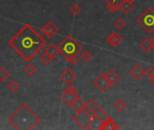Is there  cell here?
<instances>
[{
  "instance_id": "6da1fadb",
  "label": "cell",
  "mask_w": 154,
  "mask_h": 130,
  "mask_svg": "<svg viewBox=\"0 0 154 130\" xmlns=\"http://www.w3.org/2000/svg\"><path fill=\"white\" fill-rule=\"evenodd\" d=\"M46 44V41L30 25H24L9 41V45L26 61H30Z\"/></svg>"
},
{
  "instance_id": "7a4b0ae2",
  "label": "cell",
  "mask_w": 154,
  "mask_h": 130,
  "mask_svg": "<svg viewBox=\"0 0 154 130\" xmlns=\"http://www.w3.org/2000/svg\"><path fill=\"white\" fill-rule=\"evenodd\" d=\"M40 120L41 118L26 103H23L8 117V122L19 130L33 129L39 124Z\"/></svg>"
},
{
  "instance_id": "3957f363",
  "label": "cell",
  "mask_w": 154,
  "mask_h": 130,
  "mask_svg": "<svg viewBox=\"0 0 154 130\" xmlns=\"http://www.w3.org/2000/svg\"><path fill=\"white\" fill-rule=\"evenodd\" d=\"M58 47L61 53L65 58H68L72 55H77L83 51V46L71 35L64 38V40L61 42Z\"/></svg>"
},
{
  "instance_id": "277c9868",
  "label": "cell",
  "mask_w": 154,
  "mask_h": 130,
  "mask_svg": "<svg viewBox=\"0 0 154 130\" xmlns=\"http://www.w3.org/2000/svg\"><path fill=\"white\" fill-rule=\"evenodd\" d=\"M98 117L97 116V113L96 111L94 110V108L87 102V107L80 113H76L73 117H72V119L73 121L76 122V124L78 125L81 128L83 129H86V125L87 123L94 118Z\"/></svg>"
},
{
  "instance_id": "5b68a950",
  "label": "cell",
  "mask_w": 154,
  "mask_h": 130,
  "mask_svg": "<svg viewBox=\"0 0 154 130\" xmlns=\"http://www.w3.org/2000/svg\"><path fill=\"white\" fill-rule=\"evenodd\" d=\"M136 21L146 33L151 34L154 31V10L151 7H148Z\"/></svg>"
},
{
  "instance_id": "8992f818",
  "label": "cell",
  "mask_w": 154,
  "mask_h": 130,
  "mask_svg": "<svg viewBox=\"0 0 154 130\" xmlns=\"http://www.w3.org/2000/svg\"><path fill=\"white\" fill-rule=\"evenodd\" d=\"M94 85L102 92H105L111 86L108 79H107V76H106V73H102L100 74L94 81Z\"/></svg>"
},
{
  "instance_id": "52a82bcc",
  "label": "cell",
  "mask_w": 154,
  "mask_h": 130,
  "mask_svg": "<svg viewBox=\"0 0 154 130\" xmlns=\"http://www.w3.org/2000/svg\"><path fill=\"white\" fill-rule=\"evenodd\" d=\"M43 34L48 38H53L55 34H58L59 28L55 25V24L52 21H49L46 25H45L42 28Z\"/></svg>"
},
{
  "instance_id": "ba28073f",
  "label": "cell",
  "mask_w": 154,
  "mask_h": 130,
  "mask_svg": "<svg viewBox=\"0 0 154 130\" xmlns=\"http://www.w3.org/2000/svg\"><path fill=\"white\" fill-rule=\"evenodd\" d=\"M88 103L94 108V110L96 111V113H97V116H98V117H100L103 122L104 121H106L107 119H109V118H111V117L103 110V109H102V108L94 100V99H91V100H89L88 101Z\"/></svg>"
},
{
  "instance_id": "9c48e42d",
  "label": "cell",
  "mask_w": 154,
  "mask_h": 130,
  "mask_svg": "<svg viewBox=\"0 0 154 130\" xmlns=\"http://www.w3.org/2000/svg\"><path fill=\"white\" fill-rule=\"evenodd\" d=\"M106 41H107L108 44H110L111 46L117 47L122 43V37L117 32H113L110 35L107 36Z\"/></svg>"
},
{
  "instance_id": "30bf717a",
  "label": "cell",
  "mask_w": 154,
  "mask_h": 130,
  "mask_svg": "<svg viewBox=\"0 0 154 130\" xmlns=\"http://www.w3.org/2000/svg\"><path fill=\"white\" fill-rule=\"evenodd\" d=\"M61 80L67 85H70L73 82V81H75L76 79V74L70 69H66L60 76Z\"/></svg>"
},
{
  "instance_id": "8fae6325",
  "label": "cell",
  "mask_w": 154,
  "mask_h": 130,
  "mask_svg": "<svg viewBox=\"0 0 154 130\" xmlns=\"http://www.w3.org/2000/svg\"><path fill=\"white\" fill-rule=\"evenodd\" d=\"M130 74L131 76L136 80V81H140L145 74H146V72L140 66V65H136L134 66L131 71H130Z\"/></svg>"
},
{
  "instance_id": "7c38bea8",
  "label": "cell",
  "mask_w": 154,
  "mask_h": 130,
  "mask_svg": "<svg viewBox=\"0 0 154 130\" xmlns=\"http://www.w3.org/2000/svg\"><path fill=\"white\" fill-rule=\"evenodd\" d=\"M87 107V103H85L79 96L77 97V99L74 100L73 104L72 105V108L76 113H80L82 112L85 108Z\"/></svg>"
},
{
  "instance_id": "4fadbf2b",
  "label": "cell",
  "mask_w": 154,
  "mask_h": 130,
  "mask_svg": "<svg viewBox=\"0 0 154 130\" xmlns=\"http://www.w3.org/2000/svg\"><path fill=\"white\" fill-rule=\"evenodd\" d=\"M119 128L120 126H118V124L112 118H109L103 123L99 130H117Z\"/></svg>"
},
{
  "instance_id": "5bb4252c",
  "label": "cell",
  "mask_w": 154,
  "mask_h": 130,
  "mask_svg": "<svg viewBox=\"0 0 154 130\" xmlns=\"http://www.w3.org/2000/svg\"><path fill=\"white\" fill-rule=\"evenodd\" d=\"M79 95L76 94V95H72L68 92H66L65 90L63 92V94L61 95V99L69 107H72V105L73 104L74 100L77 99V97H78Z\"/></svg>"
},
{
  "instance_id": "9a60e30c",
  "label": "cell",
  "mask_w": 154,
  "mask_h": 130,
  "mask_svg": "<svg viewBox=\"0 0 154 130\" xmlns=\"http://www.w3.org/2000/svg\"><path fill=\"white\" fill-rule=\"evenodd\" d=\"M103 121L100 117H96L91 119L87 123L86 129H89V130H95V129H97V130H99L100 127H101V126L103 125Z\"/></svg>"
},
{
  "instance_id": "2e32d148",
  "label": "cell",
  "mask_w": 154,
  "mask_h": 130,
  "mask_svg": "<svg viewBox=\"0 0 154 130\" xmlns=\"http://www.w3.org/2000/svg\"><path fill=\"white\" fill-rule=\"evenodd\" d=\"M106 76H107V79H108V81H109L111 86H114L115 84H117V83L121 81L120 76H119L113 70L109 71V72L106 73Z\"/></svg>"
},
{
  "instance_id": "e0dca14e",
  "label": "cell",
  "mask_w": 154,
  "mask_h": 130,
  "mask_svg": "<svg viewBox=\"0 0 154 130\" xmlns=\"http://www.w3.org/2000/svg\"><path fill=\"white\" fill-rule=\"evenodd\" d=\"M133 8H134L133 3L129 1V0H122V3L120 4V9L124 14H129Z\"/></svg>"
},
{
  "instance_id": "ac0fdd59",
  "label": "cell",
  "mask_w": 154,
  "mask_h": 130,
  "mask_svg": "<svg viewBox=\"0 0 154 130\" xmlns=\"http://www.w3.org/2000/svg\"><path fill=\"white\" fill-rule=\"evenodd\" d=\"M45 52H46V53H48L53 59H54L59 53H61V52H60V49H59V47L58 46H56L54 43H51L45 50Z\"/></svg>"
},
{
  "instance_id": "d6986e66",
  "label": "cell",
  "mask_w": 154,
  "mask_h": 130,
  "mask_svg": "<svg viewBox=\"0 0 154 130\" xmlns=\"http://www.w3.org/2000/svg\"><path fill=\"white\" fill-rule=\"evenodd\" d=\"M126 108H127V103H126L123 99H118V100L114 103V108H115L116 110H118L119 112H122V111L125 110Z\"/></svg>"
},
{
  "instance_id": "ffe728a7",
  "label": "cell",
  "mask_w": 154,
  "mask_h": 130,
  "mask_svg": "<svg viewBox=\"0 0 154 130\" xmlns=\"http://www.w3.org/2000/svg\"><path fill=\"white\" fill-rule=\"evenodd\" d=\"M140 47L145 52H148L150 49H151V41H149L148 38H145L143 39L140 43Z\"/></svg>"
},
{
  "instance_id": "44dd1931",
  "label": "cell",
  "mask_w": 154,
  "mask_h": 130,
  "mask_svg": "<svg viewBox=\"0 0 154 130\" xmlns=\"http://www.w3.org/2000/svg\"><path fill=\"white\" fill-rule=\"evenodd\" d=\"M24 72H25V73H26L27 76L31 77V76H33V75L36 72V69H35V67L34 66L33 64L29 63V64H27L26 66L24 68Z\"/></svg>"
},
{
  "instance_id": "7402d4cb",
  "label": "cell",
  "mask_w": 154,
  "mask_h": 130,
  "mask_svg": "<svg viewBox=\"0 0 154 130\" xmlns=\"http://www.w3.org/2000/svg\"><path fill=\"white\" fill-rule=\"evenodd\" d=\"M126 25H127V22H126L123 18H122V17H119V18H117V19L114 21V26H115L117 29H119V30L123 29Z\"/></svg>"
},
{
  "instance_id": "603a6c76",
  "label": "cell",
  "mask_w": 154,
  "mask_h": 130,
  "mask_svg": "<svg viewBox=\"0 0 154 130\" xmlns=\"http://www.w3.org/2000/svg\"><path fill=\"white\" fill-rule=\"evenodd\" d=\"M9 76L10 73L6 68H0V81H6L9 78Z\"/></svg>"
},
{
  "instance_id": "cb8c5ba5",
  "label": "cell",
  "mask_w": 154,
  "mask_h": 130,
  "mask_svg": "<svg viewBox=\"0 0 154 130\" xmlns=\"http://www.w3.org/2000/svg\"><path fill=\"white\" fill-rule=\"evenodd\" d=\"M54 59L48 54V53H46L45 52L42 54V56L40 57V61L45 64V65H48L52 61H53Z\"/></svg>"
},
{
  "instance_id": "d4e9b609",
  "label": "cell",
  "mask_w": 154,
  "mask_h": 130,
  "mask_svg": "<svg viewBox=\"0 0 154 130\" xmlns=\"http://www.w3.org/2000/svg\"><path fill=\"white\" fill-rule=\"evenodd\" d=\"M80 57H81V59H82L85 62H88V61H90L92 60L93 55H92L91 52H88V51H83V52L81 53Z\"/></svg>"
},
{
  "instance_id": "484cf974",
  "label": "cell",
  "mask_w": 154,
  "mask_h": 130,
  "mask_svg": "<svg viewBox=\"0 0 154 130\" xmlns=\"http://www.w3.org/2000/svg\"><path fill=\"white\" fill-rule=\"evenodd\" d=\"M82 11V8L79 5H77V4H74L72 5L71 7H70V12L72 15L73 16H77V15H79Z\"/></svg>"
},
{
  "instance_id": "4316f807",
  "label": "cell",
  "mask_w": 154,
  "mask_h": 130,
  "mask_svg": "<svg viewBox=\"0 0 154 130\" xmlns=\"http://www.w3.org/2000/svg\"><path fill=\"white\" fill-rule=\"evenodd\" d=\"M119 9H120L119 5H117V4L114 3V2H111V3H108V4H107V10H108L110 13H114V12L118 11Z\"/></svg>"
},
{
  "instance_id": "83f0119b",
  "label": "cell",
  "mask_w": 154,
  "mask_h": 130,
  "mask_svg": "<svg viewBox=\"0 0 154 130\" xmlns=\"http://www.w3.org/2000/svg\"><path fill=\"white\" fill-rule=\"evenodd\" d=\"M8 88L9 89V90H10V91L15 92V91H17V90H18V88H19V84H18L16 81H12L8 85Z\"/></svg>"
},
{
  "instance_id": "f1b7e54d",
  "label": "cell",
  "mask_w": 154,
  "mask_h": 130,
  "mask_svg": "<svg viewBox=\"0 0 154 130\" xmlns=\"http://www.w3.org/2000/svg\"><path fill=\"white\" fill-rule=\"evenodd\" d=\"M66 60H67V61H68L71 65H74V64L77 63V61H78L79 59H78V57H77V55H72V56L66 58Z\"/></svg>"
},
{
  "instance_id": "f546056e",
  "label": "cell",
  "mask_w": 154,
  "mask_h": 130,
  "mask_svg": "<svg viewBox=\"0 0 154 130\" xmlns=\"http://www.w3.org/2000/svg\"><path fill=\"white\" fill-rule=\"evenodd\" d=\"M65 91L68 92V93H70V94H72V95H76V94H77V89H76L74 86H72V84H70V85L66 88Z\"/></svg>"
},
{
  "instance_id": "4dcf8cb0",
  "label": "cell",
  "mask_w": 154,
  "mask_h": 130,
  "mask_svg": "<svg viewBox=\"0 0 154 130\" xmlns=\"http://www.w3.org/2000/svg\"><path fill=\"white\" fill-rule=\"evenodd\" d=\"M146 75L148 76V78H149V80H151V79L154 77V68L149 67V68L146 71Z\"/></svg>"
},
{
  "instance_id": "1f68e13d",
  "label": "cell",
  "mask_w": 154,
  "mask_h": 130,
  "mask_svg": "<svg viewBox=\"0 0 154 130\" xmlns=\"http://www.w3.org/2000/svg\"><path fill=\"white\" fill-rule=\"evenodd\" d=\"M103 1H105L107 4H108V3H111V2H114V3H116L117 5H119V7H120V4L122 3V0H103Z\"/></svg>"
},
{
  "instance_id": "d6a6232c",
  "label": "cell",
  "mask_w": 154,
  "mask_h": 130,
  "mask_svg": "<svg viewBox=\"0 0 154 130\" xmlns=\"http://www.w3.org/2000/svg\"><path fill=\"white\" fill-rule=\"evenodd\" d=\"M151 49L154 51V41H151Z\"/></svg>"
},
{
  "instance_id": "836d02e7",
  "label": "cell",
  "mask_w": 154,
  "mask_h": 130,
  "mask_svg": "<svg viewBox=\"0 0 154 130\" xmlns=\"http://www.w3.org/2000/svg\"><path fill=\"white\" fill-rule=\"evenodd\" d=\"M150 82H151V83H152V84L154 85V77H153V78H152V79L150 80Z\"/></svg>"
},
{
  "instance_id": "e575fe53",
  "label": "cell",
  "mask_w": 154,
  "mask_h": 130,
  "mask_svg": "<svg viewBox=\"0 0 154 130\" xmlns=\"http://www.w3.org/2000/svg\"><path fill=\"white\" fill-rule=\"evenodd\" d=\"M129 1H131V2H132V3H134L135 1H137V0H129Z\"/></svg>"
},
{
  "instance_id": "d590c367",
  "label": "cell",
  "mask_w": 154,
  "mask_h": 130,
  "mask_svg": "<svg viewBox=\"0 0 154 130\" xmlns=\"http://www.w3.org/2000/svg\"><path fill=\"white\" fill-rule=\"evenodd\" d=\"M151 41H154V36H153V37L151 38Z\"/></svg>"
}]
</instances>
